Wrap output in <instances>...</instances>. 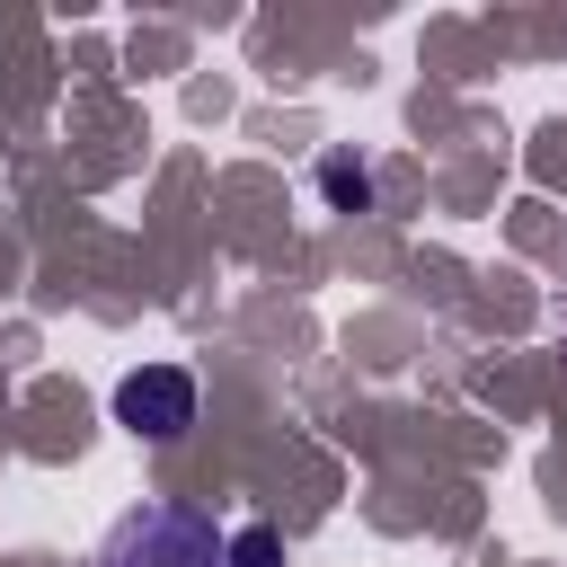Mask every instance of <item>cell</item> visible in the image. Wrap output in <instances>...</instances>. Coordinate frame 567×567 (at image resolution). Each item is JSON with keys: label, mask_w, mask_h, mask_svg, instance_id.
<instances>
[{"label": "cell", "mask_w": 567, "mask_h": 567, "mask_svg": "<svg viewBox=\"0 0 567 567\" xmlns=\"http://www.w3.org/2000/svg\"><path fill=\"white\" fill-rule=\"evenodd\" d=\"M115 425L142 434V443H177L195 425V372L186 363H142L115 381Z\"/></svg>", "instance_id": "cell-2"}, {"label": "cell", "mask_w": 567, "mask_h": 567, "mask_svg": "<svg viewBox=\"0 0 567 567\" xmlns=\"http://www.w3.org/2000/svg\"><path fill=\"white\" fill-rule=\"evenodd\" d=\"M89 567H221V532H213V514H195L177 496H142L106 523Z\"/></svg>", "instance_id": "cell-1"}, {"label": "cell", "mask_w": 567, "mask_h": 567, "mask_svg": "<svg viewBox=\"0 0 567 567\" xmlns=\"http://www.w3.org/2000/svg\"><path fill=\"white\" fill-rule=\"evenodd\" d=\"M221 567H284V532H275V523H239V532H221Z\"/></svg>", "instance_id": "cell-4"}, {"label": "cell", "mask_w": 567, "mask_h": 567, "mask_svg": "<svg viewBox=\"0 0 567 567\" xmlns=\"http://www.w3.org/2000/svg\"><path fill=\"white\" fill-rule=\"evenodd\" d=\"M319 204L328 213H372V159L363 151H319Z\"/></svg>", "instance_id": "cell-3"}]
</instances>
